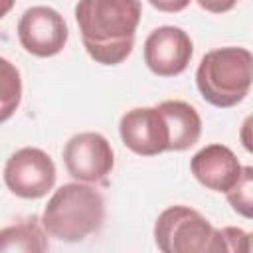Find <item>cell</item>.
<instances>
[{"instance_id": "obj_7", "label": "cell", "mask_w": 253, "mask_h": 253, "mask_svg": "<svg viewBox=\"0 0 253 253\" xmlns=\"http://www.w3.org/2000/svg\"><path fill=\"white\" fill-rule=\"evenodd\" d=\"M69 38L67 24L63 16L51 6H32L18 22L20 45L36 57L57 55Z\"/></svg>"}, {"instance_id": "obj_6", "label": "cell", "mask_w": 253, "mask_h": 253, "mask_svg": "<svg viewBox=\"0 0 253 253\" xmlns=\"http://www.w3.org/2000/svg\"><path fill=\"white\" fill-rule=\"evenodd\" d=\"M63 164L67 174L77 182L107 184L115 166V154L111 142L101 132L73 134L63 146Z\"/></svg>"}, {"instance_id": "obj_16", "label": "cell", "mask_w": 253, "mask_h": 253, "mask_svg": "<svg viewBox=\"0 0 253 253\" xmlns=\"http://www.w3.org/2000/svg\"><path fill=\"white\" fill-rule=\"evenodd\" d=\"M196 2L202 10L211 12V14H225L233 10V6L237 4V0H196Z\"/></svg>"}, {"instance_id": "obj_10", "label": "cell", "mask_w": 253, "mask_h": 253, "mask_svg": "<svg viewBox=\"0 0 253 253\" xmlns=\"http://www.w3.org/2000/svg\"><path fill=\"white\" fill-rule=\"evenodd\" d=\"M190 170L204 188L225 194L237 182L241 174V164L229 146L208 144L192 156Z\"/></svg>"}, {"instance_id": "obj_1", "label": "cell", "mask_w": 253, "mask_h": 253, "mask_svg": "<svg viewBox=\"0 0 253 253\" xmlns=\"http://www.w3.org/2000/svg\"><path fill=\"white\" fill-rule=\"evenodd\" d=\"M140 16V0H79L75 20L89 57L101 65L123 63L134 47Z\"/></svg>"}, {"instance_id": "obj_2", "label": "cell", "mask_w": 253, "mask_h": 253, "mask_svg": "<svg viewBox=\"0 0 253 253\" xmlns=\"http://www.w3.org/2000/svg\"><path fill=\"white\" fill-rule=\"evenodd\" d=\"M105 221V200L87 182L59 186L47 200L42 223L49 237L77 243L99 231Z\"/></svg>"}, {"instance_id": "obj_8", "label": "cell", "mask_w": 253, "mask_h": 253, "mask_svg": "<svg viewBox=\"0 0 253 253\" xmlns=\"http://www.w3.org/2000/svg\"><path fill=\"white\" fill-rule=\"evenodd\" d=\"M119 134L123 144L138 156L168 152L170 132L158 107H134L121 117Z\"/></svg>"}, {"instance_id": "obj_3", "label": "cell", "mask_w": 253, "mask_h": 253, "mask_svg": "<svg viewBox=\"0 0 253 253\" xmlns=\"http://www.w3.org/2000/svg\"><path fill=\"white\" fill-rule=\"evenodd\" d=\"M196 85L206 103L217 109L235 107L253 87V53L237 45L208 51L196 69Z\"/></svg>"}, {"instance_id": "obj_18", "label": "cell", "mask_w": 253, "mask_h": 253, "mask_svg": "<svg viewBox=\"0 0 253 253\" xmlns=\"http://www.w3.org/2000/svg\"><path fill=\"white\" fill-rule=\"evenodd\" d=\"M239 140L243 144V148L247 152L253 154V115H249L243 123H241V128H239Z\"/></svg>"}, {"instance_id": "obj_13", "label": "cell", "mask_w": 253, "mask_h": 253, "mask_svg": "<svg viewBox=\"0 0 253 253\" xmlns=\"http://www.w3.org/2000/svg\"><path fill=\"white\" fill-rule=\"evenodd\" d=\"M225 198L235 213L253 219V166H241V174L225 192Z\"/></svg>"}, {"instance_id": "obj_12", "label": "cell", "mask_w": 253, "mask_h": 253, "mask_svg": "<svg viewBox=\"0 0 253 253\" xmlns=\"http://www.w3.org/2000/svg\"><path fill=\"white\" fill-rule=\"evenodd\" d=\"M47 231L42 217L30 215L18 223H12L0 231L2 253H43L47 251Z\"/></svg>"}, {"instance_id": "obj_5", "label": "cell", "mask_w": 253, "mask_h": 253, "mask_svg": "<svg viewBox=\"0 0 253 253\" xmlns=\"http://www.w3.org/2000/svg\"><path fill=\"white\" fill-rule=\"evenodd\" d=\"M57 172L51 156L36 146L16 150L4 164L6 188L24 200L43 198L55 184Z\"/></svg>"}, {"instance_id": "obj_17", "label": "cell", "mask_w": 253, "mask_h": 253, "mask_svg": "<svg viewBox=\"0 0 253 253\" xmlns=\"http://www.w3.org/2000/svg\"><path fill=\"white\" fill-rule=\"evenodd\" d=\"M152 8H156L158 12H168V14H176L188 8L190 0H148Z\"/></svg>"}, {"instance_id": "obj_15", "label": "cell", "mask_w": 253, "mask_h": 253, "mask_svg": "<svg viewBox=\"0 0 253 253\" xmlns=\"http://www.w3.org/2000/svg\"><path fill=\"white\" fill-rule=\"evenodd\" d=\"M221 237L227 253H247V233L241 227H221Z\"/></svg>"}, {"instance_id": "obj_19", "label": "cell", "mask_w": 253, "mask_h": 253, "mask_svg": "<svg viewBox=\"0 0 253 253\" xmlns=\"http://www.w3.org/2000/svg\"><path fill=\"white\" fill-rule=\"evenodd\" d=\"M251 251H253V231L247 233V253H251Z\"/></svg>"}, {"instance_id": "obj_4", "label": "cell", "mask_w": 253, "mask_h": 253, "mask_svg": "<svg viewBox=\"0 0 253 253\" xmlns=\"http://www.w3.org/2000/svg\"><path fill=\"white\" fill-rule=\"evenodd\" d=\"M154 243L162 253H227L221 231L188 206H170L156 217Z\"/></svg>"}, {"instance_id": "obj_11", "label": "cell", "mask_w": 253, "mask_h": 253, "mask_svg": "<svg viewBox=\"0 0 253 253\" xmlns=\"http://www.w3.org/2000/svg\"><path fill=\"white\" fill-rule=\"evenodd\" d=\"M158 109L162 111L166 125H168V132H170L168 150L182 152L200 140L202 119L190 103L180 101V99H168V101H162Z\"/></svg>"}, {"instance_id": "obj_9", "label": "cell", "mask_w": 253, "mask_h": 253, "mask_svg": "<svg viewBox=\"0 0 253 253\" xmlns=\"http://www.w3.org/2000/svg\"><path fill=\"white\" fill-rule=\"evenodd\" d=\"M192 55L194 43L178 26H160L144 40V63L158 77H174L184 73Z\"/></svg>"}, {"instance_id": "obj_14", "label": "cell", "mask_w": 253, "mask_h": 253, "mask_svg": "<svg viewBox=\"0 0 253 253\" xmlns=\"http://www.w3.org/2000/svg\"><path fill=\"white\" fill-rule=\"evenodd\" d=\"M0 67H2V121H8L12 117V113L18 109L20 99H22V79L18 69L6 59H0Z\"/></svg>"}]
</instances>
